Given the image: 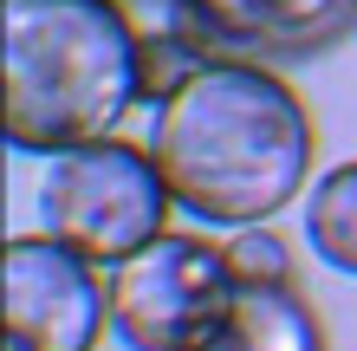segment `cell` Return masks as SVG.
Masks as SVG:
<instances>
[{
  "label": "cell",
  "instance_id": "obj_1",
  "mask_svg": "<svg viewBox=\"0 0 357 351\" xmlns=\"http://www.w3.org/2000/svg\"><path fill=\"white\" fill-rule=\"evenodd\" d=\"M150 150L176 209L208 228H254L299 202L319 130L266 59H208L156 105Z\"/></svg>",
  "mask_w": 357,
  "mask_h": 351
},
{
  "label": "cell",
  "instance_id": "obj_2",
  "mask_svg": "<svg viewBox=\"0 0 357 351\" xmlns=\"http://www.w3.org/2000/svg\"><path fill=\"white\" fill-rule=\"evenodd\" d=\"M7 143L66 156L117 137L143 105V39L117 0H7Z\"/></svg>",
  "mask_w": 357,
  "mask_h": 351
},
{
  "label": "cell",
  "instance_id": "obj_3",
  "mask_svg": "<svg viewBox=\"0 0 357 351\" xmlns=\"http://www.w3.org/2000/svg\"><path fill=\"white\" fill-rule=\"evenodd\" d=\"M39 209H46V234H59L72 254H85L91 267H123L156 234H169L176 195L162 182L156 150L104 137V143L52 156Z\"/></svg>",
  "mask_w": 357,
  "mask_h": 351
},
{
  "label": "cell",
  "instance_id": "obj_4",
  "mask_svg": "<svg viewBox=\"0 0 357 351\" xmlns=\"http://www.w3.org/2000/svg\"><path fill=\"white\" fill-rule=\"evenodd\" d=\"M234 293L241 280L227 267V241L156 234L143 254L111 267V325L130 351H202Z\"/></svg>",
  "mask_w": 357,
  "mask_h": 351
},
{
  "label": "cell",
  "instance_id": "obj_5",
  "mask_svg": "<svg viewBox=\"0 0 357 351\" xmlns=\"http://www.w3.org/2000/svg\"><path fill=\"white\" fill-rule=\"evenodd\" d=\"M104 267L72 254L59 234L7 241V293H0V351H98L111 325Z\"/></svg>",
  "mask_w": 357,
  "mask_h": 351
},
{
  "label": "cell",
  "instance_id": "obj_6",
  "mask_svg": "<svg viewBox=\"0 0 357 351\" xmlns=\"http://www.w3.org/2000/svg\"><path fill=\"white\" fill-rule=\"evenodd\" d=\"M357 33V0H182V39L202 59H312Z\"/></svg>",
  "mask_w": 357,
  "mask_h": 351
},
{
  "label": "cell",
  "instance_id": "obj_7",
  "mask_svg": "<svg viewBox=\"0 0 357 351\" xmlns=\"http://www.w3.org/2000/svg\"><path fill=\"white\" fill-rule=\"evenodd\" d=\"M202 351H325V325L292 286H241Z\"/></svg>",
  "mask_w": 357,
  "mask_h": 351
},
{
  "label": "cell",
  "instance_id": "obj_8",
  "mask_svg": "<svg viewBox=\"0 0 357 351\" xmlns=\"http://www.w3.org/2000/svg\"><path fill=\"white\" fill-rule=\"evenodd\" d=\"M305 241L338 274H357V163H338L312 182L305 202Z\"/></svg>",
  "mask_w": 357,
  "mask_h": 351
},
{
  "label": "cell",
  "instance_id": "obj_9",
  "mask_svg": "<svg viewBox=\"0 0 357 351\" xmlns=\"http://www.w3.org/2000/svg\"><path fill=\"white\" fill-rule=\"evenodd\" d=\"M227 267H234L241 286H292V247L273 234L266 221L234 228V241H227Z\"/></svg>",
  "mask_w": 357,
  "mask_h": 351
}]
</instances>
